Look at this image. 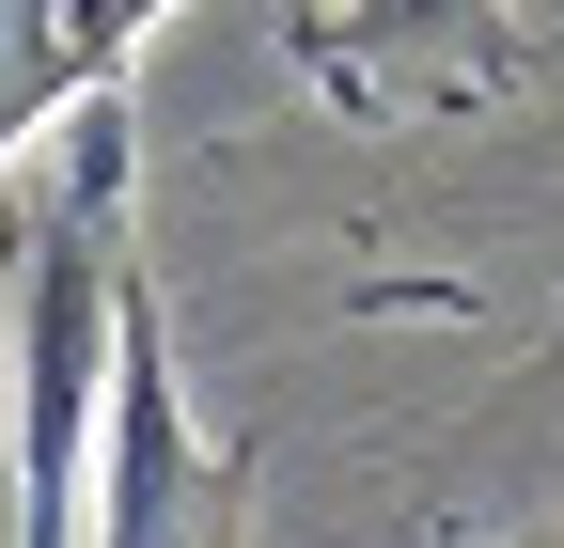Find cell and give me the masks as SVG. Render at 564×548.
I'll return each instance as SVG.
<instances>
[{
  "label": "cell",
  "instance_id": "2",
  "mask_svg": "<svg viewBox=\"0 0 564 548\" xmlns=\"http://www.w3.org/2000/svg\"><path fill=\"white\" fill-rule=\"evenodd\" d=\"M158 17L173 0H0V157L32 142V125H63L79 95H110Z\"/></svg>",
  "mask_w": 564,
  "mask_h": 548
},
{
  "label": "cell",
  "instance_id": "3",
  "mask_svg": "<svg viewBox=\"0 0 564 548\" xmlns=\"http://www.w3.org/2000/svg\"><path fill=\"white\" fill-rule=\"evenodd\" d=\"M408 47H440L455 79H486V63H518L502 0H361V17H329V32H314V63H408Z\"/></svg>",
  "mask_w": 564,
  "mask_h": 548
},
{
  "label": "cell",
  "instance_id": "1",
  "mask_svg": "<svg viewBox=\"0 0 564 548\" xmlns=\"http://www.w3.org/2000/svg\"><path fill=\"white\" fill-rule=\"evenodd\" d=\"M95 548H251V454L204 439V407L158 346V283L126 266V361L95 439Z\"/></svg>",
  "mask_w": 564,
  "mask_h": 548
}]
</instances>
